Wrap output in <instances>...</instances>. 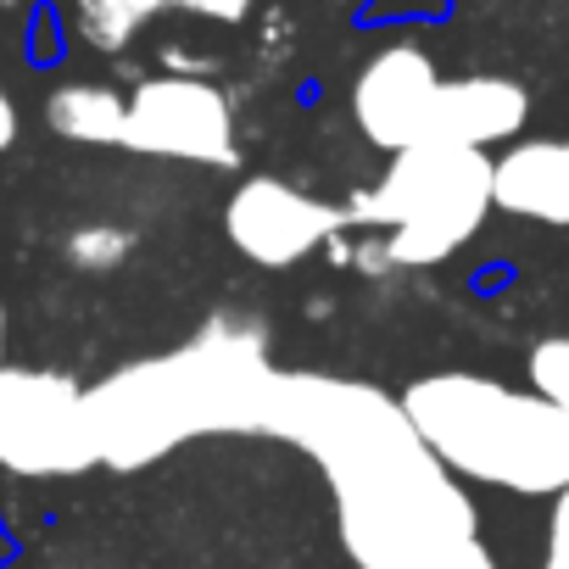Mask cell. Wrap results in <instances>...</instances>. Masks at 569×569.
Here are the masks:
<instances>
[{
	"instance_id": "cell-1",
	"label": "cell",
	"mask_w": 569,
	"mask_h": 569,
	"mask_svg": "<svg viewBox=\"0 0 569 569\" xmlns=\"http://www.w3.org/2000/svg\"><path fill=\"white\" fill-rule=\"evenodd\" d=\"M262 436L308 452L336 497V530L358 569H413L480 541V513L419 441L402 402L369 380L273 375Z\"/></svg>"
},
{
	"instance_id": "cell-2",
	"label": "cell",
	"mask_w": 569,
	"mask_h": 569,
	"mask_svg": "<svg viewBox=\"0 0 569 569\" xmlns=\"http://www.w3.org/2000/svg\"><path fill=\"white\" fill-rule=\"evenodd\" d=\"M273 375L251 325H207L196 341L84 391L96 452L107 469H146L196 436H262Z\"/></svg>"
},
{
	"instance_id": "cell-3",
	"label": "cell",
	"mask_w": 569,
	"mask_h": 569,
	"mask_svg": "<svg viewBox=\"0 0 569 569\" xmlns=\"http://www.w3.org/2000/svg\"><path fill=\"white\" fill-rule=\"evenodd\" d=\"M402 413L458 480L519 497L569 491V413L536 391L447 369L413 380L402 391Z\"/></svg>"
},
{
	"instance_id": "cell-4",
	"label": "cell",
	"mask_w": 569,
	"mask_h": 569,
	"mask_svg": "<svg viewBox=\"0 0 569 569\" xmlns=\"http://www.w3.org/2000/svg\"><path fill=\"white\" fill-rule=\"evenodd\" d=\"M491 212V157L469 146H408L391 157L386 179L352 201L347 218L380 223L391 234L386 257L408 268L447 262Z\"/></svg>"
},
{
	"instance_id": "cell-5",
	"label": "cell",
	"mask_w": 569,
	"mask_h": 569,
	"mask_svg": "<svg viewBox=\"0 0 569 569\" xmlns=\"http://www.w3.org/2000/svg\"><path fill=\"white\" fill-rule=\"evenodd\" d=\"M101 463L84 386L57 369H0V469L23 480L84 475Z\"/></svg>"
},
{
	"instance_id": "cell-6",
	"label": "cell",
	"mask_w": 569,
	"mask_h": 569,
	"mask_svg": "<svg viewBox=\"0 0 569 569\" xmlns=\"http://www.w3.org/2000/svg\"><path fill=\"white\" fill-rule=\"evenodd\" d=\"M123 146L140 157H173L201 168H234V112L207 79H146L123 112Z\"/></svg>"
},
{
	"instance_id": "cell-7",
	"label": "cell",
	"mask_w": 569,
	"mask_h": 569,
	"mask_svg": "<svg viewBox=\"0 0 569 569\" xmlns=\"http://www.w3.org/2000/svg\"><path fill=\"white\" fill-rule=\"evenodd\" d=\"M347 223V212H336L330 201L284 184V179H246L229 207H223V234L229 246L257 262V268H291L308 251H319L336 229Z\"/></svg>"
},
{
	"instance_id": "cell-8",
	"label": "cell",
	"mask_w": 569,
	"mask_h": 569,
	"mask_svg": "<svg viewBox=\"0 0 569 569\" xmlns=\"http://www.w3.org/2000/svg\"><path fill=\"white\" fill-rule=\"evenodd\" d=\"M436 90H441V73L419 46H386L380 57H369V68L352 84V118L369 146L397 157L408 146H425Z\"/></svg>"
},
{
	"instance_id": "cell-9",
	"label": "cell",
	"mask_w": 569,
	"mask_h": 569,
	"mask_svg": "<svg viewBox=\"0 0 569 569\" xmlns=\"http://www.w3.org/2000/svg\"><path fill=\"white\" fill-rule=\"evenodd\" d=\"M530 118V96L513 79L497 73H475V79H441L436 90V112H430V134L436 146H469L486 151L497 140H513Z\"/></svg>"
},
{
	"instance_id": "cell-10",
	"label": "cell",
	"mask_w": 569,
	"mask_h": 569,
	"mask_svg": "<svg viewBox=\"0 0 569 569\" xmlns=\"http://www.w3.org/2000/svg\"><path fill=\"white\" fill-rule=\"evenodd\" d=\"M491 207L569 229V140H519L491 162Z\"/></svg>"
},
{
	"instance_id": "cell-11",
	"label": "cell",
	"mask_w": 569,
	"mask_h": 569,
	"mask_svg": "<svg viewBox=\"0 0 569 569\" xmlns=\"http://www.w3.org/2000/svg\"><path fill=\"white\" fill-rule=\"evenodd\" d=\"M123 112L129 101L107 84H62L46 107L51 129L79 146H123Z\"/></svg>"
},
{
	"instance_id": "cell-12",
	"label": "cell",
	"mask_w": 569,
	"mask_h": 569,
	"mask_svg": "<svg viewBox=\"0 0 569 569\" xmlns=\"http://www.w3.org/2000/svg\"><path fill=\"white\" fill-rule=\"evenodd\" d=\"M162 7H173V0H79V29L90 34V46L118 51V46H129L134 29H146Z\"/></svg>"
},
{
	"instance_id": "cell-13",
	"label": "cell",
	"mask_w": 569,
	"mask_h": 569,
	"mask_svg": "<svg viewBox=\"0 0 569 569\" xmlns=\"http://www.w3.org/2000/svg\"><path fill=\"white\" fill-rule=\"evenodd\" d=\"M530 391L569 413V336H547L530 352Z\"/></svg>"
},
{
	"instance_id": "cell-14",
	"label": "cell",
	"mask_w": 569,
	"mask_h": 569,
	"mask_svg": "<svg viewBox=\"0 0 569 569\" xmlns=\"http://www.w3.org/2000/svg\"><path fill=\"white\" fill-rule=\"evenodd\" d=\"M541 569H569V491L552 497V519H547V558Z\"/></svg>"
},
{
	"instance_id": "cell-15",
	"label": "cell",
	"mask_w": 569,
	"mask_h": 569,
	"mask_svg": "<svg viewBox=\"0 0 569 569\" xmlns=\"http://www.w3.org/2000/svg\"><path fill=\"white\" fill-rule=\"evenodd\" d=\"M413 569H497V558H491L480 541H469V547H452V552L425 558V563H413Z\"/></svg>"
},
{
	"instance_id": "cell-16",
	"label": "cell",
	"mask_w": 569,
	"mask_h": 569,
	"mask_svg": "<svg viewBox=\"0 0 569 569\" xmlns=\"http://www.w3.org/2000/svg\"><path fill=\"white\" fill-rule=\"evenodd\" d=\"M179 7H190V12H201L212 23H240L251 12V0H179Z\"/></svg>"
},
{
	"instance_id": "cell-17",
	"label": "cell",
	"mask_w": 569,
	"mask_h": 569,
	"mask_svg": "<svg viewBox=\"0 0 569 569\" xmlns=\"http://www.w3.org/2000/svg\"><path fill=\"white\" fill-rule=\"evenodd\" d=\"M18 140V107H12V96L0 90V151H7Z\"/></svg>"
},
{
	"instance_id": "cell-18",
	"label": "cell",
	"mask_w": 569,
	"mask_h": 569,
	"mask_svg": "<svg viewBox=\"0 0 569 569\" xmlns=\"http://www.w3.org/2000/svg\"><path fill=\"white\" fill-rule=\"evenodd\" d=\"M0 369H7V308H0Z\"/></svg>"
}]
</instances>
